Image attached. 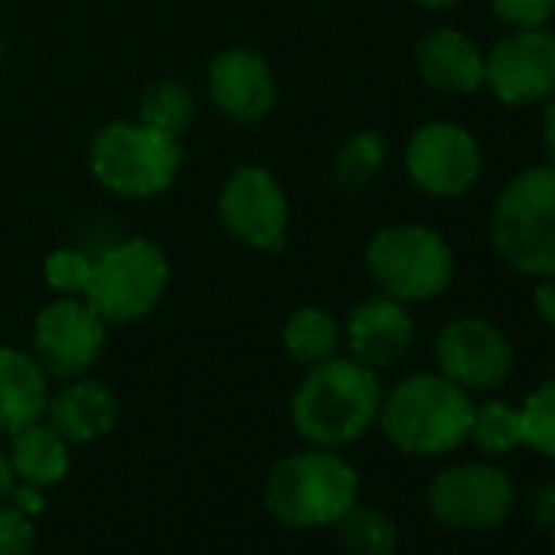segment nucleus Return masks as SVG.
<instances>
[{
	"label": "nucleus",
	"mask_w": 555,
	"mask_h": 555,
	"mask_svg": "<svg viewBox=\"0 0 555 555\" xmlns=\"http://www.w3.org/2000/svg\"><path fill=\"white\" fill-rule=\"evenodd\" d=\"M379 402V373L337 353L318 366H308L292 396V425L308 444L340 451L376 428Z\"/></svg>",
	"instance_id": "nucleus-1"
},
{
	"label": "nucleus",
	"mask_w": 555,
	"mask_h": 555,
	"mask_svg": "<svg viewBox=\"0 0 555 555\" xmlns=\"http://www.w3.org/2000/svg\"><path fill=\"white\" fill-rule=\"evenodd\" d=\"M474 399L438 370H418L402 376L392 389H383L379 431L409 457H444L467 444Z\"/></svg>",
	"instance_id": "nucleus-2"
},
{
	"label": "nucleus",
	"mask_w": 555,
	"mask_h": 555,
	"mask_svg": "<svg viewBox=\"0 0 555 555\" xmlns=\"http://www.w3.org/2000/svg\"><path fill=\"white\" fill-rule=\"evenodd\" d=\"M261 500L288 529H331L360 500V470L340 451L308 444L268 467Z\"/></svg>",
	"instance_id": "nucleus-3"
},
{
	"label": "nucleus",
	"mask_w": 555,
	"mask_h": 555,
	"mask_svg": "<svg viewBox=\"0 0 555 555\" xmlns=\"http://www.w3.org/2000/svg\"><path fill=\"white\" fill-rule=\"evenodd\" d=\"M490 245L519 278L555 271V164H535L513 173L490 209Z\"/></svg>",
	"instance_id": "nucleus-4"
},
{
	"label": "nucleus",
	"mask_w": 555,
	"mask_h": 555,
	"mask_svg": "<svg viewBox=\"0 0 555 555\" xmlns=\"http://www.w3.org/2000/svg\"><path fill=\"white\" fill-rule=\"evenodd\" d=\"M366 271L383 295L402 305L435 301L454 282V248L431 225L392 222L370 238Z\"/></svg>",
	"instance_id": "nucleus-5"
},
{
	"label": "nucleus",
	"mask_w": 555,
	"mask_h": 555,
	"mask_svg": "<svg viewBox=\"0 0 555 555\" xmlns=\"http://www.w3.org/2000/svg\"><path fill=\"white\" fill-rule=\"evenodd\" d=\"M183 164L177 138L141 121H112L89 144L92 177L115 196L147 199L173 186Z\"/></svg>",
	"instance_id": "nucleus-6"
},
{
	"label": "nucleus",
	"mask_w": 555,
	"mask_h": 555,
	"mask_svg": "<svg viewBox=\"0 0 555 555\" xmlns=\"http://www.w3.org/2000/svg\"><path fill=\"white\" fill-rule=\"evenodd\" d=\"M167 282V251L154 238L131 235L92 258L86 301L105 324H134L160 305Z\"/></svg>",
	"instance_id": "nucleus-7"
},
{
	"label": "nucleus",
	"mask_w": 555,
	"mask_h": 555,
	"mask_svg": "<svg viewBox=\"0 0 555 555\" xmlns=\"http://www.w3.org/2000/svg\"><path fill=\"white\" fill-rule=\"evenodd\" d=\"M435 522L454 532H490L516 506L513 477L493 461H457L441 467L425 490Z\"/></svg>",
	"instance_id": "nucleus-8"
},
{
	"label": "nucleus",
	"mask_w": 555,
	"mask_h": 555,
	"mask_svg": "<svg viewBox=\"0 0 555 555\" xmlns=\"http://www.w3.org/2000/svg\"><path fill=\"white\" fill-rule=\"evenodd\" d=\"M405 173L415 190L435 199L467 196L483 173V151L470 128L438 118L418 125L402 154Z\"/></svg>",
	"instance_id": "nucleus-9"
},
{
	"label": "nucleus",
	"mask_w": 555,
	"mask_h": 555,
	"mask_svg": "<svg viewBox=\"0 0 555 555\" xmlns=\"http://www.w3.org/2000/svg\"><path fill=\"white\" fill-rule=\"evenodd\" d=\"M431 353L435 370L464 392L490 396L503 389L516 370V350L506 331L477 314H461L441 324Z\"/></svg>",
	"instance_id": "nucleus-10"
},
{
	"label": "nucleus",
	"mask_w": 555,
	"mask_h": 555,
	"mask_svg": "<svg viewBox=\"0 0 555 555\" xmlns=\"http://www.w3.org/2000/svg\"><path fill=\"white\" fill-rule=\"evenodd\" d=\"M483 89L506 108L545 105L555 95V30H506L483 50Z\"/></svg>",
	"instance_id": "nucleus-11"
},
{
	"label": "nucleus",
	"mask_w": 555,
	"mask_h": 555,
	"mask_svg": "<svg viewBox=\"0 0 555 555\" xmlns=\"http://www.w3.org/2000/svg\"><path fill=\"white\" fill-rule=\"evenodd\" d=\"M216 212H219L222 229L235 242L258 248V251L285 248L292 206H288L285 186L278 183L271 170L255 167V164L232 170L219 190Z\"/></svg>",
	"instance_id": "nucleus-12"
},
{
	"label": "nucleus",
	"mask_w": 555,
	"mask_h": 555,
	"mask_svg": "<svg viewBox=\"0 0 555 555\" xmlns=\"http://www.w3.org/2000/svg\"><path fill=\"white\" fill-rule=\"evenodd\" d=\"M108 324L86 298H56L34 321V360L50 379L86 376L105 350Z\"/></svg>",
	"instance_id": "nucleus-13"
},
{
	"label": "nucleus",
	"mask_w": 555,
	"mask_h": 555,
	"mask_svg": "<svg viewBox=\"0 0 555 555\" xmlns=\"http://www.w3.org/2000/svg\"><path fill=\"white\" fill-rule=\"evenodd\" d=\"M206 89L219 115L238 121V125H255L271 115L278 86L271 76L268 60L258 50L248 47H229L222 50L206 73Z\"/></svg>",
	"instance_id": "nucleus-14"
},
{
	"label": "nucleus",
	"mask_w": 555,
	"mask_h": 555,
	"mask_svg": "<svg viewBox=\"0 0 555 555\" xmlns=\"http://www.w3.org/2000/svg\"><path fill=\"white\" fill-rule=\"evenodd\" d=\"M344 340L350 357L376 373L402 363L415 340V321L409 314V305L383 292L360 301L344 324Z\"/></svg>",
	"instance_id": "nucleus-15"
},
{
	"label": "nucleus",
	"mask_w": 555,
	"mask_h": 555,
	"mask_svg": "<svg viewBox=\"0 0 555 555\" xmlns=\"http://www.w3.org/2000/svg\"><path fill=\"white\" fill-rule=\"evenodd\" d=\"M415 73L441 95H474L483 89V50L457 27H435L415 43Z\"/></svg>",
	"instance_id": "nucleus-16"
},
{
	"label": "nucleus",
	"mask_w": 555,
	"mask_h": 555,
	"mask_svg": "<svg viewBox=\"0 0 555 555\" xmlns=\"http://www.w3.org/2000/svg\"><path fill=\"white\" fill-rule=\"evenodd\" d=\"M43 422H50L73 448L95 444L118 425V396L102 379H66L56 392H50Z\"/></svg>",
	"instance_id": "nucleus-17"
},
{
	"label": "nucleus",
	"mask_w": 555,
	"mask_h": 555,
	"mask_svg": "<svg viewBox=\"0 0 555 555\" xmlns=\"http://www.w3.org/2000/svg\"><path fill=\"white\" fill-rule=\"evenodd\" d=\"M47 399L50 376L40 370L34 353L0 347V438L43 418Z\"/></svg>",
	"instance_id": "nucleus-18"
},
{
	"label": "nucleus",
	"mask_w": 555,
	"mask_h": 555,
	"mask_svg": "<svg viewBox=\"0 0 555 555\" xmlns=\"http://www.w3.org/2000/svg\"><path fill=\"white\" fill-rule=\"evenodd\" d=\"M8 454H11L17 480L43 487V490L60 487L73 467V444L43 418L8 435Z\"/></svg>",
	"instance_id": "nucleus-19"
},
{
	"label": "nucleus",
	"mask_w": 555,
	"mask_h": 555,
	"mask_svg": "<svg viewBox=\"0 0 555 555\" xmlns=\"http://www.w3.org/2000/svg\"><path fill=\"white\" fill-rule=\"evenodd\" d=\"M340 344H344L340 321L318 305H305V308L292 311L282 327V347L301 366H318V363L337 357Z\"/></svg>",
	"instance_id": "nucleus-20"
},
{
	"label": "nucleus",
	"mask_w": 555,
	"mask_h": 555,
	"mask_svg": "<svg viewBox=\"0 0 555 555\" xmlns=\"http://www.w3.org/2000/svg\"><path fill=\"white\" fill-rule=\"evenodd\" d=\"M337 539L347 548V555H396L399 552V526L396 519L373 506L357 500L340 519H337Z\"/></svg>",
	"instance_id": "nucleus-21"
},
{
	"label": "nucleus",
	"mask_w": 555,
	"mask_h": 555,
	"mask_svg": "<svg viewBox=\"0 0 555 555\" xmlns=\"http://www.w3.org/2000/svg\"><path fill=\"white\" fill-rule=\"evenodd\" d=\"M386 160H389V141L379 131L373 128L353 131L334 157L331 180L340 193H363L383 173Z\"/></svg>",
	"instance_id": "nucleus-22"
},
{
	"label": "nucleus",
	"mask_w": 555,
	"mask_h": 555,
	"mask_svg": "<svg viewBox=\"0 0 555 555\" xmlns=\"http://www.w3.org/2000/svg\"><path fill=\"white\" fill-rule=\"evenodd\" d=\"M467 441L483 457H506L516 448H522V428H519V405L487 396L483 402H474L470 431Z\"/></svg>",
	"instance_id": "nucleus-23"
},
{
	"label": "nucleus",
	"mask_w": 555,
	"mask_h": 555,
	"mask_svg": "<svg viewBox=\"0 0 555 555\" xmlns=\"http://www.w3.org/2000/svg\"><path fill=\"white\" fill-rule=\"evenodd\" d=\"M196 115V102L193 92L180 82V79H157L144 89L141 95V108H138V121L164 131L170 138H183L193 125Z\"/></svg>",
	"instance_id": "nucleus-24"
},
{
	"label": "nucleus",
	"mask_w": 555,
	"mask_h": 555,
	"mask_svg": "<svg viewBox=\"0 0 555 555\" xmlns=\"http://www.w3.org/2000/svg\"><path fill=\"white\" fill-rule=\"evenodd\" d=\"M519 428H522V448L555 461V376L542 379L519 402Z\"/></svg>",
	"instance_id": "nucleus-25"
},
{
	"label": "nucleus",
	"mask_w": 555,
	"mask_h": 555,
	"mask_svg": "<svg viewBox=\"0 0 555 555\" xmlns=\"http://www.w3.org/2000/svg\"><path fill=\"white\" fill-rule=\"evenodd\" d=\"M43 278L60 298H86L92 278V255L82 248H56L43 261Z\"/></svg>",
	"instance_id": "nucleus-26"
},
{
	"label": "nucleus",
	"mask_w": 555,
	"mask_h": 555,
	"mask_svg": "<svg viewBox=\"0 0 555 555\" xmlns=\"http://www.w3.org/2000/svg\"><path fill=\"white\" fill-rule=\"evenodd\" d=\"M37 542V519L21 513L8 496L0 500V555H34Z\"/></svg>",
	"instance_id": "nucleus-27"
},
{
	"label": "nucleus",
	"mask_w": 555,
	"mask_h": 555,
	"mask_svg": "<svg viewBox=\"0 0 555 555\" xmlns=\"http://www.w3.org/2000/svg\"><path fill=\"white\" fill-rule=\"evenodd\" d=\"M487 4L506 30L548 27L555 17V0H487Z\"/></svg>",
	"instance_id": "nucleus-28"
},
{
	"label": "nucleus",
	"mask_w": 555,
	"mask_h": 555,
	"mask_svg": "<svg viewBox=\"0 0 555 555\" xmlns=\"http://www.w3.org/2000/svg\"><path fill=\"white\" fill-rule=\"evenodd\" d=\"M526 513H529V522L539 526V529H548L555 522V477L548 480H539L529 496H526Z\"/></svg>",
	"instance_id": "nucleus-29"
},
{
	"label": "nucleus",
	"mask_w": 555,
	"mask_h": 555,
	"mask_svg": "<svg viewBox=\"0 0 555 555\" xmlns=\"http://www.w3.org/2000/svg\"><path fill=\"white\" fill-rule=\"evenodd\" d=\"M532 311H535V318L548 331H555V271L535 278V285H532Z\"/></svg>",
	"instance_id": "nucleus-30"
},
{
	"label": "nucleus",
	"mask_w": 555,
	"mask_h": 555,
	"mask_svg": "<svg viewBox=\"0 0 555 555\" xmlns=\"http://www.w3.org/2000/svg\"><path fill=\"white\" fill-rule=\"evenodd\" d=\"M8 500H11L21 513H27V516H34V519H37V516L47 509V503H50V496H47V490H43V487L24 483V480H17V483L11 487Z\"/></svg>",
	"instance_id": "nucleus-31"
},
{
	"label": "nucleus",
	"mask_w": 555,
	"mask_h": 555,
	"mask_svg": "<svg viewBox=\"0 0 555 555\" xmlns=\"http://www.w3.org/2000/svg\"><path fill=\"white\" fill-rule=\"evenodd\" d=\"M539 128H542L545 157H548V164H555V95L542 105V121H539Z\"/></svg>",
	"instance_id": "nucleus-32"
},
{
	"label": "nucleus",
	"mask_w": 555,
	"mask_h": 555,
	"mask_svg": "<svg viewBox=\"0 0 555 555\" xmlns=\"http://www.w3.org/2000/svg\"><path fill=\"white\" fill-rule=\"evenodd\" d=\"M17 483V474H14V464H11V454H8V444L0 441V500L11 493V487Z\"/></svg>",
	"instance_id": "nucleus-33"
},
{
	"label": "nucleus",
	"mask_w": 555,
	"mask_h": 555,
	"mask_svg": "<svg viewBox=\"0 0 555 555\" xmlns=\"http://www.w3.org/2000/svg\"><path fill=\"white\" fill-rule=\"evenodd\" d=\"M418 8H425V11H451V8H457L461 0H415Z\"/></svg>",
	"instance_id": "nucleus-34"
},
{
	"label": "nucleus",
	"mask_w": 555,
	"mask_h": 555,
	"mask_svg": "<svg viewBox=\"0 0 555 555\" xmlns=\"http://www.w3.org/2000/svg\"><path fill=\"white\" fill-rule=\"evenodd\" d=\"M548 548H552V555H555V522L548 526Z\"/></svg>",
	"instance_id": "nucleus-35"
},
{
	"label": "nucleus",
	"mask_w": 555,
	"mask_h": 555,
	"mask_svg": "<svg viewBox=\"0 0 555 555\" xmlns=\"http://www.w3.org/2000/svg\"><path fill=\"white\" fill-rule=\"evenodd\" d=\"M0 60H4V40H0Z\"/></svg>",
	"instance_id": "nucleus-36"
}]
</instances>
